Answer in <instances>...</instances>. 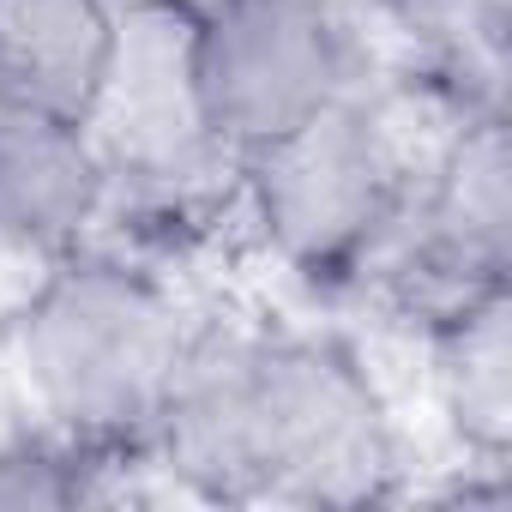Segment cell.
<instances>
[{
	"label": "cell",
	"instance_id": "4",
	"mask_svg": "<svg viewBox=\"0 0 512 512\" xmlns=\"http://www.w3.org/2000/svg\"><path fill=\"white\" fill-rule=\"evenodd\" d=\"M79 133L103 175V217L127 211L139 223H205L223 199H235L241 157L205 121L187 0H139L115 13L109 73Z\"/></svg>",
	"mask_w": 512,
	"mask_h": 512
},
{
	"label": "cell",
	"instance_id": "10",
	"mask_svg": "<svg viewBox=\"0 0 512 512\" xmlns=\"http://www.w3.org/2000/svg\"><path fill=\"white\" fill-rule=\"evenodd\" d=\"M91 500V452L55 440L49 428L31 440H0V506L7 512H49Z\"/></svg>",
	"mask_w": 512,
	"mask_h": 512
},
{
	"label": "cell",
	"instance_id": "5",
	"mask_svg": "<svg viewBox=\"0 0 512 512\" xmlns=\"http://www.w3.org/2000/svg\"><path fill=\"white\" fill-rule=\"evenodd\" d=\"M512 266V151L506 115H470L404 193L350 290L392 302L410 326L506 290Z\"/></svg>",
	"mask_w": 512,
	"mask_h": 512
},
{
	"label": "cell",
	"instance_id": "2",
	"mask_svg": "<svg viewBox=\"0 0 512 512\" xmlns=\"http://www.w3.org/2000/svg\"><path fill=\"white\" fill-rule=\"evenodd\" d=\"M470 115L476 109L452 103L440 85L404 67H374L314 121L247 151L235 205L290 278L350 290L416 175Z\"/></svg>",
	"mask_w": 512,
	"mask_h": 512
},
{
	"label": "cell",
	"instance_id": "9",
	"mask_svg": "<svg viewBox=\"0 0 512 512\" xmlns=\"http://www.w3.org/2000/svg\"><path fill=\"white\" fill-rule=\"evenodd\" d=\"M428 380L452 440L476 470H506L512 452V284L488 290L428 332Z\"/></svg>",
	"mask_w": 512,
	"mask_h": 512
},
{
	"label": "cell",
	"instance_id": "12",
	"mask_svg": "<svg viewBox=\"0 0 512 512\" xmlns=\"http://www.w3.org/2000/svg\"><path fill=\"white\" fill-rule=\"evenodd\" d=\"M115 7H139V0H115ZM187 7H199V0H187Z\"/></svg>",
	"mask_w": 512,
	"mask_h": 512
},
{
	"label": "cell",
	"instance_id": "8",
	"mask_svg": "<svg viewBox=\"0 0 512 512\" xmlns=\"http://www.w3.org/2000/svg\"><path fill=\"white\" fill-rule=\"evenodd\" d=\"M103 217V175L79 121L0 103V229L73 253Z\"/></svg>",
	"mask_w": 512,
	"mask_h": 512
},
{
	"label": "cell",
	"instance_id": "11",
	"mask_svg": "<svg viewBox=\"0 0 512 512\" xmlns=\"http://www.w3.org/2000/svg\"><path fill=\"white\" fill-rule=\"evenodd\" d=\"M61 260H67L61 247H43L31 235L0 229V344H13L19 320L31 314V302L43 296V284L55 278Z\"/></svg>",
	"mask_w": 512,
	"mask_h": 512
},
{
	"label": "cell",
	"instance_id": "6",
	"mask_svg": "<svg viewBox=\"0 0 512 512\" xmlns=\"http://www.w3.org/2000/svg\"><path fill=\"white\" fill-rule=\"evenodd\" d=\"M380 67L362 25L326 0H199L193 79L211 133L247 157L350 97Z\"/></svg>",
	"mask_w": 512,
	"mask_h": 512
},
{
	"label": "cell",
	"instance_id": "7",
	"mask_svg": "<svg viewBox=\"0 0 512 512\" xmlns=\"http://www.w3.org/2000/svg\"><path fill=\"white\" fill-rule=\"evenodd\" d=\"M115 0H0V103L85 121L109 49Z\"/></svg>",
	"mask_w": 512,
	"mask_h": 512
},
{
	"label": "cell",
	"instance_id": "3",
	"mask_svg": "<svg viewBox=\"0 0 512 512\" xmlns=\"http://www.w3.org/2000/svg\"><path fill=\"white\" fill-rule=\"evenodd\" d=\"M43 428L79 452H139L193 350L181 296L139 260L79 241L13 332Z\"/></svg>",
	"mask_w": 512,
	"mask_h": 512
},
{
	"label": "cell",
	"instance_id": "1",
	"mask_svg": "<svg viewBox=\"0 0 512 512\" xmlns=\"http://www.w3.org/2000/svg\"><path fill=\"white\" fill-rule=\"evenodd\" d=\"M151 452L187 500L235 506H362L398 476L392 410L326 332H193Z\"/></svg>",
	"mask_w": 512,
	"mask_h": 512
}]
</instances>
